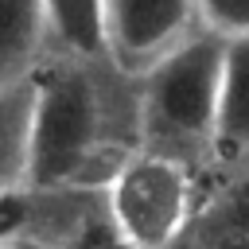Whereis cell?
Masks as SVG:
<instances>
[{"label":"cell","mask_w":249,"mask_h":249,"mask_svg":"<svg viewBox=\"0 0 249 249\" xmlns=\"http://www.w3.org/2000/svg\"><path fill=\"white\" fill-rule=\"evenodd\" d=\"M101 160V101L97 86L82 70H54L35 82L31 144H27V183L51 187H89L93 163Z\"/></svg>","instance_id":"obj_1"},{"label":"cell","mask_w":249,"mask_h":249,"mask_svg":"<svg viewBox=\"0 0 249 249\" xmlns=\"http://www.w3.org/2000/svg\"><path fill=\"white\" fill-rule=\"evenodd\" d=\"M222 51H226V39L214 31L187 35L148 66L140 121L148 136L163 144V156H171V148L214 140Z\"/></svg>","instance_id":"obj_2"},{"label":"cell","mask_w":249,"mask_h":249,"mask_svg":"<svg viewBox=\"0 0 249 249\" xmlns=\"http://www.w3.org/2000/svg\"><path fill=\"white\" fill-rule=\"evenodd\" d=\"M105 191L109 218L132 241V249H167L191 222V175L175 156H124Z\"/></svg>","instance_id":"obj_3"},{"label":"cell","mask_w":249,"mask_h":249,"mask_svg":"<svg viewBox=\"0 0 249 249\" xmlns=\"http://www.w3.org/2000/svg\"><path fill=\"white\" fill-rule=\"evenodd\" d=\"M191 16L195 0H105V51L121 66H152L187 39Z\"/></svg>","instance_id":"obj_4"},{"label":"cell","mask_w":249,"mask_h":249,"mask_svg":"<svg viewBox=\"0 0 249 249\" xmlns=\"http://www.w3.org/2000/svg\"><path fill=\"white\" fill-rule=\"evenodd\" d=\"M214 144L237 156L249 152V35L226 39V51H222Z\"/></svg>","instance_id":"obj_5"},{"label":"cell","mask_w":249,"mask_h":249,"mask_svg":"<svg viewBox=\"0 0 249 249\" xmlns=\"http://www.w3.org/2000/svg\"><path fill=\"white\" fill-rule=\"evenodd\" d=\"M195 249H249V152L195 226Z\"/></svg>","instance_id":"obj_6"},{"label":"cell","mask_w":249,"mask_h":249,"mask_svg":"<svg viewBox=\"0 0 249 249\" xmlns=\"http://www.w3.org/2000/svg\"><path fill=\"white\" fill-rule=\"evenodd\" d=\"M31 109H35V78L0 82V191L19 187L27 179Z\"/></svg>","instance_id":"obj_7"},{"label":"cell","mask_w":249,"mask_h":249,"mask_svg":"<svg viewBox=\"0 0 249 249\" xmlns=\"http://www.w3.org/2000/svg\"><path fill=\"white\" fill-rule=\"evenodd\" d=\"M47 31L43 0H0V82L27 78V62Z\"/></svg>","instance_id":"obj_8"},{"label":"cell","mask_w":249,"mask_h":249,"mask_svg":"<svg viewBox=\"0 0 249 249\" xmlns=\"http://www.w3.org/2000/svg\"><path fill=\"white\" fill-rule=\"evenodd\" d=\"M47 27L74 54L105 51V0H43Z\"/></svg>","instance_id":"obj_9"},{"label":"cell","mask_w":249,"mask_h":249,"mask_svg":"<svg viewBox=\"0 0 249 249\" xmlns=\"http://www.w3.org/2000/svg\"><path fill=\"white\" fill-rule=\"evenodd\" d=\"M195 16L222 39L249 35V0H195Z\"/></svg>","instance_id":"obj_10"},{"label":"cell","mask_w":249,"mask_h":249,"mask_svg":"<svg viewBox=\"0 0 249 249\" xmlns=\"http://www.w3.org/2000/svg\"><path fill=\"white\" fill-rule=\"evenodd\" d=\"M66 249H132V241L117 230V222L109 218V206H105L101 214H89V218L78 222Z\"/></svg>","instance_id":"obj_11"},{"label":"cell","mask_w":249,"mask_h":249,"mask_svg":"<svg viewBox=\"0 0 249 249\" xmlns=\"http://www.w3.org/2000/svg\"><path fill=\"white\" fill-rule=\"evenodd\" d=\"M31 210L35 206H31V195L27 191H19V187L0 191V245L23 233V226L31 222Z\"/></svg>","instance_id":"obj_12"},{"label":"cell","mask_w":249,"mask_h":249,"mask_svg":"<svg viewBox=\"0 0 249 249\" xmlns=\"http://www.w3.org/2000/svg\"><path fill=\"white\" fill-rule=\"evenodd\" d=\"M0 249H47V245H39V241H27V237H12V241H4Z\"/></svg>","instance_id":"obj_13"}]
</instances>
